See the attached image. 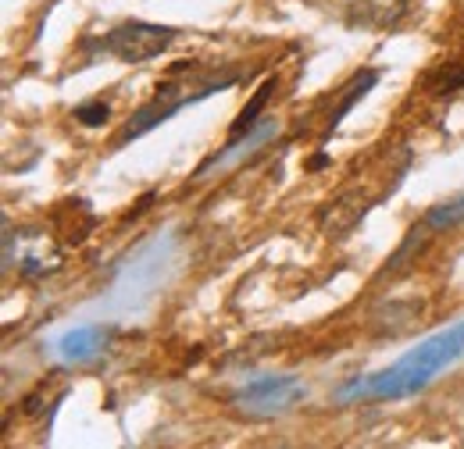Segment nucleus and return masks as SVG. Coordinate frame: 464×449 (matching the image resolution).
Instances as JSON below:
<instances>
[{"label":"nucleus","instance_id":"7","mask_svg":"<svg viewBox=\"0 0 464 449\" xmlns=\"http://www.w3.org/2000/svg\"><path fill=\"white\" fill-rule=\"evenodd\" d=\"M111 336H115V329H108V325H79V329H68L54 342V349L64 364H90L108 349Z\"/></svg>","mask_w":464,"mask_h":449},{"label":"nucleus","instance_id":"14","mask_svg":"<svg viewBox=\"0 0 464 449\" xmlns=\"http://www.w3.org/2000/svg\"><path fill=\"white\" fill-rule=\"evenodd\" d=\"M108 118H111V108H108L104 100H90V104H79V108H75V121H82V125H90V129L104 125Z\"/></svg>","mask_w":464,"mask_h":449},{"label":"nucleus","instance_id":"8","mask_svg":"<svg viewBox=\"0 0 464 449\" xmlns=\"http://www.w3.org/2000/svg\"><path fill=\"white\" fill-rule=\"evenodd\" d=\"M276 132H279V121H272V118H268V121H257V125H254V129H250L246 136H239V139H229L222 154L208 158V161H204V165L197 168V178H204L208 171H215V168H226V165H232V161H239L243 154H250V150L265 147V143H268V139H272Z\"/></svg>","mask_w":464,"mask_h":449},{"label":"nucleus","instance_id":"2","mask_svg":"<svg viewBox=\"0 0 464 449\" xmlns=\"http://www.w3.org/2000/svg\"><path fill=\"white\" fill-rule=\"evenodd\" d=\"M239 82V68L229 64H200V61H179L169 68V75L154 86V97L125 121V129L118 132L115 147H125L129 139L147 136L150 129L165 125L175 111H182L186 104L208 100L211 93H222Z\"/></svg>","mask_w":464,"mask_h":449},{"label":"nucleus","instance_id":"3","mask_svg":"<svg viewBox=\"0 0 464 449\" xmlns=\"http://www.w3.org/2000/svg\"><path fill=\"white\" fill-rule=\"evenodd\" d=\"M304 396H307V386L296 375H261V378H250L246 386H239L232 393V406L239 414L261 421V417L290 414Z\"/></svg>","mask_w":464,"mask_h":449},{"label":"nucleus","instance_id":"12","mask_svg":"<svg viewBox=\"0 0 464 449\" xmlns=\"http://www.w3.org/2000/svg\"><path fill=\"white\" fill-rule=\"evenodd\" d=\"M425 224H429L432 232H443V228H458V224H464V196H454V200L432 207V211L425 215Z\"/></svg>","mask_w":464,"mask_h":449},{"label":"nucleus","instance_id":"1","mask_svg":"<svg viewBox=\"0 0 464 449\" xmlns=\"http://www.w3.org/2000/svg\"><path fill=\"white\" fill-rule=\"evenodd\" d=\"M464 357V321L447 325L443 332L421 339L414 349H407L404 357L368 378H353L347 386L336 389V403H357V399H407V396L429 389L447 368H454Z\"/></svg>","mask_w":464,"mask_h":449},{"label":"nucleus","instance_id":"4","mask_svg":"<svg viewBox=\"0 0 464 449\" xmlns=\"http://www.w3.org/2000/svg\"><path fill=\"white\" fill-rule=\"evenodd\" d=\"M175 40H179V29H172V25H154V22L132 18V22L115 25L101 40V51L121 64H143V61H154L161 51H169Z\"/></svg>","mask_w":464,"mask_h":449},{"label":"nucleus","instance_id":"13","mask_svg":"<svg viewBox=\"0 0 464 449\" xmlns=\"http://www.w3.org/2000/svg\"><path fill=\"white\" fill-rule=\"evenodd\" d=\"M425 86H429L432 93H454L458 86H464V68L461 64H440V68L425 79Z\"/></svg>","mask_w":464,"mask_h":449},{"label":"nucleus","instance_id":"9","mask_svg":"<svg viewBox=\"0 0 464 449\" xmlns=\"http://www.w3.org/2000/svg\"><path fill=\"white\" fill-rule=\"evenodd\" d=\"M93 224H97V215L90 211L86 200H68V204H61L58 215H54V232L68 246H79L93 232Z\"/></svg>","mask_w":464,"mask_h":449},{"label":"nucleus","instance_id":"6","mask_svg":"<svg viewBox=\"0 0 464 449\" xmlns=\"http://www.w3.org/2000/svg\"><path fill=\"white\" fill-rule=\"evenodd\" d=\"M411 0H336V14L353 29H397Z\"/></svg>","mask_w":464,"mask_h":449},{"label":"nucleus","instance_id":"11","mask_svg":"<svg viewBox=\"0 0 464 449\" xmlns=\"http://www.w3.org/2000/svg\"><path fill=\"white\" fill-rule=\"evenodd\" d=\"M272 93H276V79H265V82H261V90L254 93V100H250L243 111L236 114V125L229 129V139H239V136H246V132L257 125V118H261V111L268 108Z\"/></svg>","mask_w":464,"mask_h":449},{"label":"nucleus","instance_id":"5","mask_svg":"<svg viewBox=\"0 0 464 449\" xmlns=\"http://www.w3.org/2000/svg\"><path fill=\"white\" fill-rule=\"evenodd\" d=\"M375 196H368L364 189H343L340 196H333L322 211H318V228L329 239H347L357 224L364 222V215L372 211Z\"/></svg>","mask_w":464,"mask_h":449},{"label":"nucleus","instance_id":"10","mask_svg":"<svg viewBox=\"0 0 464 449\" xmlns=\"http://www.w3.org/2000/svg\"><path fill=\"white\" fill-rule=\"evenodd\" d=\"M375 79H379V75H375V72L368 68V72H357V75H353V79H350V82H347V86L340 90L343 97H340V104H336V111L329 114V121H325V136H329V132H333V129L340 125V118H343V114H347L350 108H353V104H357V100H361V97H364V93L372 90V86H375Z\"/></svg>","mask_w":464,"mask_h":449}]
</instances>
